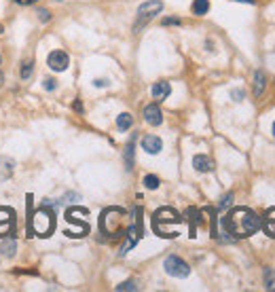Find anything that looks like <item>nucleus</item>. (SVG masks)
<instances>
[{
  "label": "nucleus",
  "mask_w": 275,
  "mask_h": 292,
  "mask_svg": "<svg viewBox=\"0 0 275 292\" xmlns=\"http://www.w3.org/2000/svg\"><path fill=\"white\" fill-rule=\"evenodd\" d=\"M223 227L229 235L242 240V237H250L256 231H261V216L250 208H233L223 218Z\"/></svg>",
  "instance_id": "nucleus-1"
},
{
  "label": "nucleus",
  "mask_w": 275,
  "mask_h": 292,
  "mask_svg": "<svg viewBox=\"0 0 275 292\" xmlns=\"http://www.w3.org/2000/svg\"><path fill=\"white\" fill-rule=\"evenodd\" d=\"M182 220L184 218L174 208H159L153 214V231L159 237H163V240H174V237H178L180 233L170 231L167 227H170V225H180Z\"/></svg>",
  "instance_id": "nucleus-2"
},
{
  "label": "nucleus",
  "mask_w": 275,
  "mask_h": 292,
  "mask_svg": "<svg viewBox=\"0 0 275 292\" xmlns=\"http://www.w3.org/2000/svg\"><path fill=\"white\" fill-rule=\"evenodd\" d=\"M123 220H125V210L121 208H108L102 212V218H100V231L102 235L106 237H121L123 233L127 231L125 227H123Z\"/></svg>",
  "instance_id": "nucleus-3"
},
{
  "label": "nucleus",
  "mask_w": 275,
  "mask_h": 292,
  "mask_svg": "<svg viewBox=\"0 0 275 292\" xmlns=\"http://www.w3.org/2000/svg\"><path fill=\"white\" fill-rule=\"evenodd\" d=\"M32 229L38 237H49L55 231V214H53V210L49 206H40V210L34 212Z\"/></svg>",
  "instance_id": "nucleus-4"
},
{
  "label": "nucleus",
  "mask_w": 275,
  "mask_h": 292,
  "mask_svg": "<svg viewBox=\"0 0 275 292\" xmlns=\"http://www.w3.org/2000/svg\"><path fill=\"white\" fill-rule=\"evenodd\" d=\"M161 11H163V2H161V0H146V2H142L138 6V21L134 25V30H140L142 25L148 23L155 15H159Z\"/></svg>",
  "instance_id": "nucleus-5"
},
{
  "label": "nucleus",
  "mask_w": 275,
  "mask_h": 292,
  "mask_svg": "<svg viewBox=\"0 0 275 292\" xmlns=\"http://www.w3.org/2000/svg\"><path fill=\"white\" fill-rule=\"evenodd\" d=\"M163 269H165V273L167 276H172V278H189L191 276V267L186 265L180 256H167V259L163 261Z\"/></svg>",
  "instance_id": "nucleus-6"
},
{
  "label": "nucleus",
  "mask_w": 275,
  "mask_h": 292,
  "mask_svg": "<svg viewBox=\"0 0 275 292\" xmlns=\"http://www.w3.org/2000/svg\"><path fill=\"white\" fill-rule=\"evenodd\" d=\"M47 64L49 68L53 70V72H64V70L70 66V57H68V53L66 51H51L49 53V57H47Z\"/></svg>",
  "instance_id": "nucleus-7"
},
{
  "label": "nucleus",
  "mask_w": 275,
  "mask_h": 292,
  "mask_svg": "<svg viewBox=\"0 0 275 292\" xmlns=\"http://www.w3.org/2000/svg\"><path fill=\"white\" fill-rule=\"evenodd\" d=\"M144 121L148 123V125L159 127L163 123V112H161V108H159L157 104H148L146 108H144Z\"/></svg>",
  "instance_id": "nucleus-8"
},
{
  "label": "nucleus",
  "mask_w": 275,
  "mask_h": 292,
  "mask_svg": "<svg viewBox=\"0 0 275 292\" xmlns=\"http://www.w3.org/2000/svg\"><path fill=\"white\" fill-rule=\"evenodd\" d=\"M140 144H142V150H146L148 155H159L163 150V140L159 136H144Z\"/></svg>",
  "instance_id": "nucleus-9"
},
{
  "label": "nucleus",
  "mask_w": 275,
  "mask_h": 292,
  "mask_svg": "<svg viewBox=\"0 0 275 292\" xmlns=\"http://www.w3.org/2000/svg\"><path fill=\"white\" fill-rule=\"evenodd\" d=\"M261 229L275 240V206L265 212V218H261Z\"/></svg>",
  "instance_id": "nucleus-10"
},
{
  "label": "nucleus",
  "mask_w": 275,
  "mask_h": 292,
  "mask_svg": "<svg viewBox=\"0 0 275 292\" xmlns=\"http://www.w3.org/2000/svg\"><path fill=\"white\" fill-rule=\"evenodd\" d=\"M193 167L199 174H208V172L214 170V161H212L208 155H195L193 157Z\"/></svg>",
  "instance_id": "nucleus-11"
},
{
  "label": "nucleus",
  "mask_w": 275,
  "mask_h": 292,
  "mask_svg": "<svg viewBox=\"0 0 275 292\" xmlns=\"http://www.w3.org/2000/svg\"><path fill=\"white\" fill-rule=\"evenodd\" d=\"M150 93H153L155 100H167L172 93V85L167 83V81H159L153 85V89H150Z\"/></svg>",
  "instance_id": "nucleus-12"
},
{
  "label": "nucleus",
  "mask_w": 275,
  "mask_h": 292,
  "mask_svg": "<svg viewBox=\"0 0 275 292\" xmlns=\"http://www.w3.org/2000/svg\"><path fill=\"white\" fill-rule=\"evenodd\" d=\"M13 170H15V161L8 157H0V180H6L13 176Z\"/></svg>",
  "instance_id": "nucleus-13"
},
{
  "label": "nucleus",
  "mask_w": 275,
  "mask_h": 292,
  "mask_svg": "<svg viewBox=\"0 0 275 292\" xmlns=\"http://www.w3.org/2000/svg\"><path fill=\"white\" fill-rule=\"evenodd\" d=\"M265 87H267V76H265L263 70H256V72H254V95L256 97L263 95Z\"/></svg>",
  "instance_id": "nucleus-14"
},
{
  "label": "nucleus",
  "mask_w": 275,
  "mask_h": 292,
  "mask_svg": "<svg viewBox=\"0 0 275 292\" xmlns=\"http://www.w3.org/2000/svg\"><path fill=\"white\" fill-rule=\"evenodd\" d=\"M131 125H134V117H131L129 112H121L119 117H117V127L121 131H127Z\"/></svg>",
  "instance_id": "nucleus-15"
},
{
  "label": "nucleus",
  "mask_w": 275,
  "mask_h": 292,
  "mask_svg": "<svg viewBox=\"0 0 275 292\" xmlns=\"http://www.w3.org/2000/svg\"><path fill=\"white\" fill-rule=\"evenodd\" d=\"M191 11H193V15H206L210 11V2L208 0H193Z\"/></svg>",
  "instance_id": "nucleus-16"
},
{
  "label": "nucleus",
  "mask_w": 275,
  "mask_h": 292,
  "mask_svg": "<svg viewBox=\"0 0 275 292\" xmlns=\"http://www.w3.org/2000/svg\"><path fill=\"white\" fill-rule=\"evenodd\" d=\"M186 214L191 216V237H195V233H197V225L201 223V212L199 210H195V208H189V212Z\"/></svg>",
  "instance_id": "nucleus-17"
},
{
  "label": "nucleus",
  "mask_w": 275,
  "mask_h": 292,
  "mask_svg": "<svg viewBox=\"0 0 275 292\" xmlns=\"http://www.w3.org/2000/svg\"><path fill=\"white\" fill-rule=\"evenodd\" d=\"M17 252V242L15 240H4L0 244V254L2 256H13Z\"/></svg>",
  "instance_id": "nucleus-18"
},
{
  "label": "nucleus",
  "mask_w": 275,
  "mask_h": 292,
  "mask_svg": "<svg viewBox=\"0 0 275 292\" xmlns=\"http://www.w3.org/2000/svg\"><path fill=\"white\" fill-rule=\"evenodd\" d=\"M134 150H136V142L129 140L127 148H125V167L127 170H134Z\"/></svg>",
  "instance_id": "nucleus-19"
},
{
  "label": "nucleus",
  "mask_w": 275,
  "mask_h": 292,
  "mask_svg": "<svg viewBox=\"0 0 275 292\" xmlns=\"http://www.w3.org/2000/svg\"><path fill=\"white\" fill-rule=\"evenodd\" d=\"M265 288H267V290H275V271L273 269L265 271Z\"/></svg>",
  "instance_id": "nucleus-20"
},
{
  "label": "nucleus",
  "mask_w": 275,
  "mask_h": 292,
  "mask_svg": "<svg viewBox=\"0 0 275 292\" xmlns=\"http://www.w3.org/2000/svg\"><path fill=\"white\" fill-rule=\"evenodd\" d=\"M144 187H146L148 191H155V189H159V178H157V176H153V174L144 176Z\"/></svg>",
  "instance_id": "nucleus-21"
},
{
  "label": "nucleus",
  "mask_w": 275,
  "mask_h": 292,
  "mask_svg": "<svg viewBox=\"0 0 275 292\" xmlns=\"http://www.w3.org/2000/svg\"><path fill=\"white\" fill-rule=\"evenodd\" d=\"M32 72H34V66H32V61H28V64H23V66H21V72H19L21 81H28V78L32 76Z\"/></svg>",
  "instance_id": "nucleus-22"
},
{
  "label": "nucleus",
  "mask_w": 275,
  "mask_h": 292,
  "mask_svg": "<svg viewBox=\"0 0 275 292\" xmlns=\"http://www.w3.org/2000/svg\"><path fill=\"white\" fill-rule=\"evenodd\" d=\"M125 290H138L136 282H134V280H129V282H123V284L117 286V292H125Z\"/></svg>",
  "instance_id": "nucleus-23"
},
{
  "label": "nucleus",
  "mask_w": 275,
  "mask_h": 292,
  "mask_svg": "<svg viewBox=\"0 0 275 292\" xmlns=\"http://www.w3.org/2000/svg\"><path fill=\"white\" fill-rule=\"evenodd\" d=\"M36 17H38V21L47 23V21L51 19V11H49V8H38V11H36Z\"/></svg>",
  "instance_id": "nucleus-24"
},
{
  "label": "nucleus",
  "mask_w": 275,
  "mask_h": 292,
  "mask_svg": "<svg viewBox=\"0 0 275 292\" xmlns=\"http://www.w3.org/2000/svg\"><path fill=\"white\" fill-rule=\"evenodd\" d=\"M231 201H233V193H227L223 199H220V203H218V210H227L229 206H231Z\"/></svg>",
  "instance_id": "nucleus-25"
},
{
  "label": "nucleus",
  "mask_w": 275,
  "mask_h": 292,
  "mask_svg": "<svg viewBox=\"0 0 275 292\" xmlns=\"http://www.w3.org/2000/svg\"><path fill=\"white\" fill-rule=\"evenodd\" d=\"M42 87H45V91H55L57 89V81H55V78H45Z\"/></svg>",
  "instance_id": "nucleus-26"
},
{
  "label": "nucleus",
  "mask_w": 275,
  "mask_h": 292,
  "mask_svg": "<svg viewBox=\"0 0 275 292\" xmlns=\"http://www.w3.org/2000/svg\"><path fill=\"white\" fill-rule=\"evenodd\" d=\"M231 97H233L235 102H242L244 97H246V93H244L242 89H233V91H231Z\"/></svg>",
  "instance_id": "nucleus-27"
},
{
  "label": "nucleus",
  "mask_w": 275,
  "mask_h": 292,
  "mask_svg": "<svg viewBox=\"0 0 275 292\" xmlns=\"http://www.w3.org/2000/svg\"><path fill=\"white\" fill-rule=\"evenodd\" d=\"M161 23L163 25H180V19H176V17H165Z\"/></svg>",
  "instance_id": "nucleus-28"
},
{
  "label": "nucleus",
  "mask_w": 275,
  "mask_h": 292,
  "mask_svg": "<svg viewBox=\"0 0 275 292\" xmlns=\"http://www.w3.org/2000/svg\"><path fill=\"white\" fill-rule=\"evenodd\" d=\"M108 85H110L108 78H95L93 81V87H108Z\"/></svg>",
  "instance_id": "nucleus-29"
},
{
  "label": "nucleus",
  "mask_w": 275,
  "mask_h": 292,
  "mask_svg": "<svg viewBox=\"0 0 275 292\" xmlns=\"http://www.w3.org/2000/svg\"><path fill=\"white\" fill-rule=\"evenodd\" d=\"M38 0H15V4H19V6H30V4H36Z\"/></svg>",
  "instance_id": "nucleus-30"
},
{
  "label": "nucleus",
  "mask_w": 275,
  "mask_h": 292,
  "mask_svg": "<svg viewBox=\"0 0 275 292\" xmlns=\"http://www.w3.org/2000/svg\"><path fill=\"white\" fill-rule=\"evenodd\" d=\"M72 108H74L76 112H83V104H81V102H78V100H76V102L72 104Z\"/></svg>",
  "instance_id": "nucleus-31"
},
{
  "label": "nucleus",
  "mask_w": 275,
  "mask_h": 292,
  "mask_svg": "<svg viewBox=\"0 0 275 292\" xmlns=\"http://www.w3.org/2000/svg\"><path fill=\"white\" fill-rule=\"evenodd\" d=\"M235 2H246V4H254V0H235Z\"/></svg>",
  "instance_id": "nucleus-32"
},
{
  "label": "nucleus",
  "mask_w": 275,
  "mask_h": 292,
  "mask_svg": "<svg viewBox=\"0 0 275 292\" xmlns=\"http://www.w3.org/2000/svg\"><path fill=\"white\" fill-rule=\"evenodd\" d=\"M271 134H273V138H275V121H273V127H271Z\"/></svg>",
  "instance_id": "nucleus-33"
},
{
  "label": "nucleus",
  "mask_w": 275,
  "mask_h": 292,
  "mask_svg": "<svg viewBox=\"0 0 275 292\" xmlns=\"http://www.w3.org/2000/svg\"><path fill=\"white\" fill-rule=\"evenodd\" d=\"M0 34H2V23H0Z\"/></svg>",
  "instance_id": "nucleus-34"
},
{
  "label": "nucleus",
  "mask_w": 275,
  "mask_h": 292,
  "mask_svg": "<svg viewBox=\"0 0 275 292\" xmlns=\"http://www.w3.org/2000/svg\"><path fill=\"white\" fill-rule=\"evenodd\" d=\"M0 64H2V57H0Z\"/></svg>",
  "instance_id": "nucleus-35"
},
{
  "label": "nucleus",
  "mask_w": 275,
  "mask_h": 292,
  "mask_svg": "<svg viewBox=\"0 0 275 292\" xmlns=\"http://www.w3.org/2000/svg\"><path fill=\"white\" fill-rule=\"evenodd\" d=\"M55 2H61V0H55Z\"/></svg>",
  "instance_id": "nucleus-36"
}]
</instances>
